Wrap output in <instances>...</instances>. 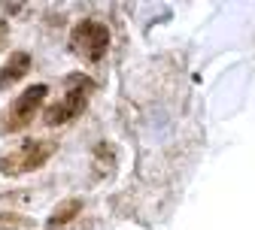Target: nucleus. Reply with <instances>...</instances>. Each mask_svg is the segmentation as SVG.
Listing matches in <instances>:
<instances>
[{"mask_svg":"<svg viewBox=\"0 0 255 230\" xmlns=\"http://www.w3.org/2000/svg\"><path fill=\"white\" fill-rule=\"evenodd\" d=\"M55 143L52 140H24L18 149L0 154V173L3 176H24L40 170L43 163L55 154Z\"/></svg>","mask_w":255,"mask_h":230,"instance_id":"1","label":"nucleus"},{"mask_svg":"<svg viewBox=\"0 0 255 230\" xmlns=\"http://www.w3.org/2000/svg\"><path fill=\"white\" fill-rule=\"evenodd\" d=\"M46 94H49L46 85H30V88H24L15 100L3 112H0V134H15V130H24L30 121L37 118V112H40V106L46 100Z\"/></svg>","mask_w":255,"mask_h":230,"instance_id":"2","label":"nucleus"},{"mask_svg":"<svg viewBox=\"0 0 255 230\" xmlns=\"http://www.w3.org/2000/svg\"><path fill=\"white\" fill-rule=\"evenodd\" d=\"M67 82H70L73 88L64 91V97H61L58 103H52V106L46 109V115H43V121H46L49 127L70 124V121H73V118H79V115L85 112V106H88V97H91L94 82H88L85 76H70Z\"/></svg>","mask_w":255,"mask_h":230,"instance_id":"3","label":"nucleus"},{"mask_svg":"<svg viewBox=\"0 0 255 230\" xmlns=\"http://www.w3.org/2000/svg\"><path fill=\"white\" fill-rule=\"evenodd\" d=\"M70 49L82 58V61H101L110 49V27L94 21V18H82L73 30H70Z\"/></svg>","mask_w":255,"mask_h":230,"instance_id":"4","label":"nucleus"},{"mask_svg":"<svg viewBox=\"0 0 255 230\" xmlns=\"http://www.w3.org/2000/svg\"><path fill=\"white\" fill-rule=\"evenodd\" d=\"M30 73V55L27 52H12L6 58V64L0 67V91H6L12 88L18 79H24Z\"/></svg>","mask_w":255,"mask_h":230,"instance_id":"5","label":"nucleus"},{"mask_svg":"<svg viewBox=\"0 0 255 230\" xmlns=\"http://www.w3.org/2000/svg\"><path fill=\"white\" fill-rule=\"evenodd\" d=\"M79 212H82V200H79V197H70V200H64V203L55 206V212L46 218V227H49V230H58V227H64V224H70Z\"/></svg>","mask_w":255,"mask_h":230,"instance_id":"6","label":"nucleus"},{"mask_svg":"<svg viewBox=\"0 0 255 230\" xmlns=\"http://www.w3.org/2000/svg\"><path fill=\"white\" fill-rule=\"evenodd\" d=\"M94 176H107L113 167H116V152L110 143H101V146H94Z\"/></svg>","mask_w":255,"mask_h":230,"instance_id":"7","label":"nucleus"},{"mask_svg":"<svg viewBox=\"0 0 255 230\" xmlns=\"http://www.w3.org/2000/svg\"><path fill=\"white\" fill-rule=\"evenodd\" d=\"M18 227H30V218H21L15 212H0V230H18Z\"/></svg>","mask_w":255,"mask_h":230,"instance_id":"8","label":"nucleus"},{"mask_svg":"<svg viewBox=\"0 0 255 230\" xmlns=\"http://www.w3.org/2000/svg\"><path fill=\"white\" fill-rule=\"evenodd\" d=\"M6 37H9V24H6L3 18H0V49L6 46Z\"/></svg>","mask_w":255,"mask_h":230,"instance_id":"9","label":"nucleus"}]
</instances>
